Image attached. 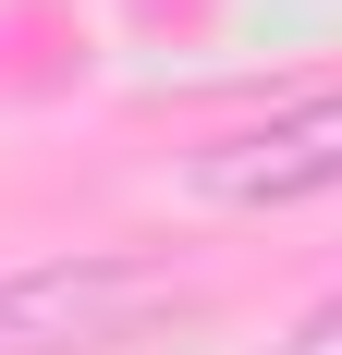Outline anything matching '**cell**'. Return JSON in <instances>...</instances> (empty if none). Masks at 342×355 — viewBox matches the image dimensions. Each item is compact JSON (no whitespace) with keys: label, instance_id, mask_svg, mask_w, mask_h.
Returning <instances> with one entry per match:
<instances>
[{"label":"cell","instance_id":"obj_1","mask_svg":"<svg viewBox=\"0 0 342 355\" xmlns=\"http://www.w3.org/2000/svg\"><path fill=\"white\" fill-rule=\"evenodd\" d=\"M171 306H183V282L159 257H110V245L37 257V270H0V355H110Z\"/></svg>","mask_w":342,"mask_h":355},{"label":"cell","instance_id":"obj_3","mask_svg":"<svg viewBox=\"0 0 342 355\" xmlns=\"http://www.w3.org/2000/svg\"><path fill=\"white\" fill-rule=\"evenodd\" d=\"M281 355H342V294H318V306H306V319H294V331H281Z\"/></svg>","mask_w":342,"mask_h":355},{"label":"cell","instance_id":"obj_2","mask_svg":"<svg viewBox=\"0 0 342 355\" xmlns=\"http://www.w3.org/2000/svg\"><path fill=\"white\" fill-rule=\"evenodd\" d=\"M183 184H196L208 209H306V196H330L342 184V86L269 110V123L208 135L196 159H183Z\"/></svg>","mask_w":342,"mask_h":355}]
</instances>
